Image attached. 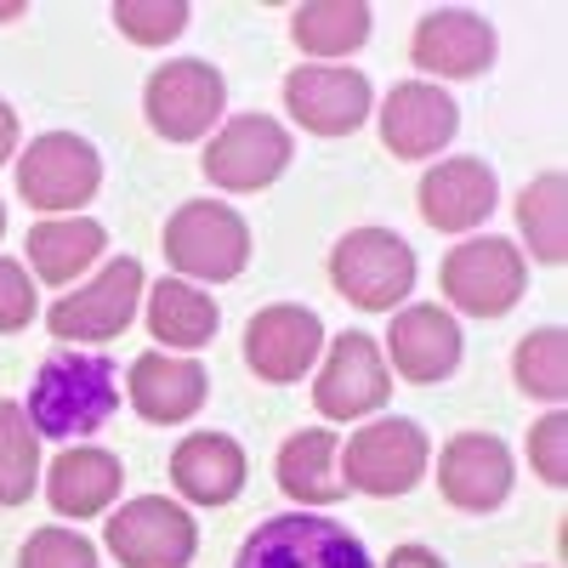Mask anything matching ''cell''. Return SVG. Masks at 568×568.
<instances>
[{
  "instance_id": "20",
  "label": "cell",
  "mask_w": 568,
  "mask_h": 568,
  "mask_svg": "<svg viewBox=\"0 0 568 568\" xmlns=\"http://www.w3.org/2000/svg\"><path fill=\"white\" fill-rule=\"evenodd\" d=\"M500 200V182L484 160H444L420 176V216L438 233H471Z\"/></svg>"
},
{
  "instance_id": "16",
  "label": "cell",
  "mask_w": 568,
  "mask_h": 568,
  "mask_svg": "<svg viewBox=\"0 0 568 568\" xmlns=\"http://www.w3.org/2000/svg\"><path fill=\"white\" fill-rule=\"evenodd\" d=\"M460 131V109L444 85L433 80H404L387 91L382 103V142L398 160H433L444 154V142Z\"/></svg>"
},
{
  "instance_id": "9",
  "label": "cell",
  "mask_w": 568,
  "mask_h": 568,
  "mask_svg": "<svg viewBox=\"0 0 568 568\" xmlns=\"http://www.w3.org/2000/svg\"><path fill=\"white\" fill-rule=\"evenodd\" d=\"M142 262L136 256H114L91 284H80L74 296H63L45 324H52L58 342H114L131 329L136 318V302H142Z\"/></svg>"
},
{
  "instance_id": "1",
  "label": "cell",
  "mask_w": 568,
  "mask_h": 568,
  "mask_svg": "<svg viewBox=\"0 0 568 568\" xmlns=\"http://www.w3.org/2000/svg\"><path fill=\"white\" fill-rule=\"evenodd\" d=\"M120 409V369L109 353H52L34 375L29 393V426L40 438H85Z\"/></svg>"
},
{
  "instance_id": "10",
  "label": "cell",
  "mask_w": 568,
  "mask_h": 568,
  "mask_svg": "<svg viewBox=\"0 0 568 568\" xmlns=\"http://www.w3.org/2000/svg\"><path fill=\"white\" fill-rule=\"evenodd\" d=\"M426 471V433L415 420H369L347 438L342 449V478L347 489H364V495H409L415 478Z\"/></svg>"
},
{
  "instance_id": "34",
  "label": "cell",
  "mask_w": 568,
  "mask_h": 568,
  "mask_svg": "<svg viewBox=\"0 0 568 568\" xmlns=\"http://www.w3.org/2000/svg\"><path fill=\"white\" fill-rule=\"evenodd\" d=\"M387 568H444V557L426 551V546H398V551L387 557Z\"/></svg>"
},
{
  "instance_id": "23",
  "label": "cell",
  "mask_w": 568,
  "mask_h": 568,
  "mask_svg": "<svg viewBox=\"0 0 568 568\" xmlns=\"http://www.w3.org/2000/svg\"><path fill=\"white\" fill-rule=\"evenodd\" d=\"M109 245V233L103 222H91V216H52V222H34L29 227V262L45 284H69L80 278L91 262L103 256Z\"/></svg>"
},
{
  "instance_id": "24",
  "label": "cell",
  "mask_w": 568,
  "mask_h": 568,
  "mask_svg": "<svg viewBox=\"0 0 568 568\" xmlns=\"http://www.w3.org/2000/svg\"><path fill=\"white\" fill-rule=\"evenodd\" d=\"M278 489L302 506H336L347 495V478L336 471V438H329L324 426L296 433L278 449Z\"/></svg>"
},
{
  "instance_id": "36",
  "label": "cell",
  "mask_w": 568,
  "mask_h": 568,
  "mask_svg": "<svg viewBox=\"0 0 568 568\" xmlns=\"http://www.w3.org/2000/svg\"><path fill=\"white\" fill-rule=\"evenodd\" d=\"M7 18H23V7H0V23H7Z\"/></svg>"
},
{
  "instance_id": "27",
  "label": "cell",
  "mask_w": 568,
  "mask_h": 568,
  "mask_svg": "<svg viewBox=\"0 0 568 568\" xmlns=\"http://www.w3.org/2000/svg\"><path fill=\"white\" fill-rule=\"evenodd\" d=\"M369 7L358 0H313V7H296L291 18V40L307 58H347L369 40Z\"/></svg>"
},
{
  "instance_id": "3",
  "label": "cell",
  "mask_w": 568,
  "mask_h": 568,
  "mask_svg": "<svg viewBox=\"0 0 568 568\" xmlns=\"http://www.w3.org/2000/svg\"><path fill=\"white\" fill-rule=\"evenodd\" d=\"M165 262L187 278H240L251 262V227L233 205L216 200H187L171 222H165Z\"/></svg>"
},
{
  "instance_id": "14",
  "label": "cell",
  "mask_w": 568,
  "mask_h": 568,
  "mask_svg": "<svg viewBox=\"0 0 568 568\" xmlns=\"http://www.w3.org/2000/svg\"><path fill=\"white\" fill-rule=\"evenodd\" d=\"M284 109L296 114V125H307L318 136H347L369 120V80L358 69H336V63L291 69V80H284Z\"/></svg>"
},
{
  "instance_id": "22",
  "label": "cell",
  "mask_w": 568,
  "mask_h": 568,
  "mask_svg": "<svg viewBox=\"0 0 568 568\" xmlns=\"http://www.w3.org/2000/svg\"><path fill=\"white\" fill-rule=\"evenodd\" d=\"M114 495H120V460L109 449H91V444L63 449L45 471V500L63 517H98L109 511Z\"/></svg>"
},
{
  "instance_id": "32",
  "label": "cell",
  "mask_w": 568,
  "mask_h": 568,
  "mask_svg": "<svg viewBox=\"0 0 568 568\" xmlns=\"http://www.w3.org/2000/svg\"><path fill=\"white\" fill-rule=\"evenodd\" d=\"M529 460H535V471L551 484V489H562L568 484V420L551 409L546 420H535V433H529Z\"/></svg>"
},
{
  "instance_id": "12",
  "label": "cell",
  "mask_w": 568,
  "mask_h": 568,
  "mask_svg": "<svg viewBox=\"0 0 568 568\" xmlns=\"http://www.w3.org/2000/svg\"><path fill=\"white\" fill-rule=\"evenodd\" d=\"M393 398V375H387V358L375 347V336L364 329H347V336L329 342V358L313 382V404L324 420H358V415H375Z\"/></svg>"
},
{
  "instance_id": "35",
  "label": "cell",
  "mask_w": 568,
  "mask_h": 568,
  "mask_svg": "<svg viewBox=\"0 0 568 568\" xmlns=\"http://www.w3.org/2000/svg\"><path fill=\"white\" fill-rule=\"evenodd\" d=\"M12 149H18V114H12V103H0V165L12 160Z\"/></svg>"
},
{
  "instance_id": "28",
  "label": "cell",
  "mask_w": 568,
  "mask_h": 568,
  "mask_svg": "<svg viewBox=\"0 0 568 568\" xmlns=\"http://www.w3.org/2000/svg\"><path fill=\"white\" fill-rule=\"evenodd\" d=\"M40 478V433L23 404H0V506H23Z\"/></svg>"
},
{
  "instance_id": "29",
  "label": "cell",
  "mask_w": 568,
  "mask_h": 568,
  "mask_svg": "<svg viewBox=\"0 0 568 568\" xmlns=\"http://www.w3.org/2000/svg\"><path fill=\"white\" fill-rule=\"evenodd\" d=\"M511 375L529 398L562 404V393H568V336L562 329H529V336L517 342Z\"/></svg>"
},
{
  "instance_id": "6",
  "label": "cell",
  "mask_w": 568,
  "mask_h": 568,
  "mask_svg": "<svg viewBox=\"0 0 568 568\" xmlns=\"http://www.w3.org/2000/svg\"><path fill=\"white\" fill-rule=\"evenodd\" d=\"M142 109H149V125L165 142H200L216 131V120L227 109V80L205 58H176L149 74Z\"/></svg>"
},
{
  "instance_id": "37",
  "label": "cell",
  "mask_w": 568,
  "mask_h": 568,
  "mask_svg": "<svg viewBox=\"0 0 568 568\" xmlns=\"http://www.w3.org/2000/svg\"><path fill=\"white\" fill-rule=\"evenodd\" d=\"M0 233H7V205H0Z\"/></svg>"
},
{
  "instance_id": "30",
  "label": "cell",
  "mask_w": 568,
  "mask_h": 568,
  "mask_svg": "<svg viewBox=\"0 0 568 568\" xmlns=\"http://www.w3.org/2000/svg\"><path fill=\"white\" fill-rule=\"evenodd\" d=\"M114 23L136 45H165V40H176L187 29V7L182 0H120Z\"/></svg>"
},
{
  "instance_id": "18",
  "label": "cell",
  "mask_w": 568,
  "mask_h": 568,
  "mask_svg": "<svg viewBox=\"0 0 568 568\" xmlns=\"http://www.w3.org/2000/svg\"><path fill=\"white\" fill-rule=\"evenodd\" d=\"M438 489L455 511H495L511 495V449L495 433H460L444 444Z\"/></svg>"
},
{
  "instance_id": "19",
  "label": "cell",
  "mask_w": 568,
  "mask_h": 568,
  "mask_svg": "<svg viewBox=\"0 0 568 568\" xmlns=\"http://www.w3.org/2000/svg\"><path fill=\"white\" fill-rule=\"evenodd\" d=\"M131 409L154 426H176L187 415L205 409V393H211V375L200 358H176V353H142L131 364Z\"/></svg>"
},
{
  "instance_id": "2",
  "label": "cell",
  "mask_w": 568,
  "mask_h": 568,
  "mask_svg": "<svg viewBox=\"0 0 568 568\" xmlns=\"http://www.w3.org/2000/svg\"><path fill=\"white\" fill-rule=\"evenodd\" d=\"M233 568H375L364 540L336 524V517H313V511H284L240 546Z\"/></svg>"
},
{
  "instance_id": "26",
  "label": "cell",
  "mask_w": 568,
  "mask_h": 568,
  "mask_svg": "<svg viewBox=\"0 0 568 568\" xmlns=\"http://www.w3.org/2000/svg\"><path fill=\"white\" fill-rule=\"evenodd\" d=\"M517 227H524V245L535 262L557 267L568 256V182H562V171L535 176L517 194Z\"/></svg>"
},
{
  "instance_id": "33",
  "label": "cell",
  "mask_w": 568,
  "mask_h": 568,
  "mask_svg": "<svg viewBox=\"0 0 568 568\" xmlns=\"http://www.w3.org/2000/svg\"><path fill=\"white\" fill-rule=\"evenodd\" d=\"M34 318V284L18 262L0 256V336H12V329H23Z\"/></svg>"
},
{
  "instance_id": "13",
  "label": "cell",
  "mask_w": 568,
  "mask_h": 568,
  "mask_svg": "<svg viewBox=\"0 0 568 568\" xmlns=\"http://www.w3.org/2000/svg\"><path fill=\"white\" fill-rule=\"evenodd\" d=\"M324 353V324L313 307H296V302H278V307H262L251 324H245V364L273 387H291L318 364Z\"/></svg>"
},
{
  "instance_id": "15",
  "label": "cell",
  "mask_w": 568,
  "mask_h": 568,
  "mask_svg": "<svg viewBox=\"0 0 568 568\" xmlns=\"http://www.w3.org/2000/svg\"><path fill=\"white\" fill-rule=\"evenodd\" d=\"M500 52V40L495 29L478 18V12H466V7H438V12H426L415 23V40H409V58L415 69L426 74H438V80H471V74H484Z\"/></svg>"
},
{
  "instance_id": "21",
  "label": "cell",
  "mask_w": 568,
  "mask_h": 568,
  "mask_svg": "<svg viewBox=\"0 0 568 568\" xmlns=\"http://www.w3.org/2000/svg\"><path fill=\"white\" fill-rule=\"evenodd\" d=\"M171 484L194 506H227L245 489V449L227 433H194L171 455Z\"/></svg>"
},
{
  "instance_id": "5",
  "label": "cell",
  "mask_w": 568,
  "mask_h": 568,
  "mask_svg": "<svg viewBox=\"0 0 568 568\" xmlns=\"http://www.w3.org/2000/svg\"><path fill=\"white\" fill-rule=\"evenodd\" d=\"M438 284H444V296H449L460 313H471V318H500V313H511L517 302H524L529 262H524V251H517L511 240H495V233H489V240L455 245V251L444 256Z\"/></svg>"
},
{
  "instance_id": "11",
  "label": "cell",
  "mask_w": 568,
  "mask_h": 568,
  "mask_svg": "<svg viewBox=\"0 0 568 568\" xmlns=\"http://www.w3.org/2000/svg\"><path fill=\"white\" fill-rule=\"evenodd\" d=\"M284 165H291V131L267 114H233L200 160V171L227 194H256V187L278 182Z\"/></svg>"
},
{
  "instance_id": "31",
  "label": "cell",
  "mask_w": 568,
  "mask_h": 568,
  "mask_svg": "<svg viewBox=\"0 0 568 568\" xmlns=\"http://www.w3.org/2000/svg\"><path fill=\"white\" fill-rule=\"evenodd\" d=\"M18 568H98V546L74 529H34L18 551Z\"/></svg>"
},
{
  "instance_id": "8",
  "label": "cell",
  "mask_w": 568,
  "mask_h": 568,
  "mask_svg": "<svg viewBox=\"0 0 568 568\" xmlns=\"http://www.w3.org/2000/svg\"><path fill=\"white\" fill-rule=\"evenodd\" d=\"M109 551L125 568H187L200 551V529L187 506L165 495H136L109 517Z\"/></svg>"
},
{
  "instance_id": "17",
  "label": "cell",
  "mask_w": 568,
  "mask_h": 568,
  "mask_svg": "<svg viewBox=\"0 0 568 568\" xmlns=\"http://www.w3.org/2000/svg\"><path fill=\"white\" fill-rule=\"evenodd\" d=\"M387 358H393V369L404 375V382L433 387V382H444V375L460 369V324L433 302L398 307L393 329H387Z\"/></svg>"
},
{
  "instance_id": "4",
  "label": "cell",
  "mask_w": 568,
  "mask_h": 568,
  "mask_svg": "<svg viewBox=\"0 0 568 568\" xmlns=\"http://www.w3.org/2000/svg\"><path fill=\"white\" fill-rule=\"evenodd\" d=\"M329 278L336 291L364 313H398V302L415 291V251L387 227H353L329 251Z\"/></svg>"
},
{
  "instance_id": "25",
  "label": "cell",
  "mask_w": 568,
  "mask_h": 568,
  "mask_svg": "<svg viewBox=\"0 0 568 568\" xmlns=\"http://www.w3.org/2000/svg\"><path fill=\"white\" fill-rule=\"evenodd\" d=\"M216 302L200 291V284H187V278H160L154 291H149V329H154V342L165 347H182V353H194L216 336Z\"/></svg>"
},
{
  "instance_id": "7",
  "label": "cell",
  "mask_w": 568,
  "mask_h": 568,
  "mask_svg": "<svg viewBox=\"0 0 568 568\" xmlns=\"http://www.w3.org/2000/svg\"><path fill=\"white\" fill-rule=\"evenodd\" d=\"M103 182V160L85 136L74 131H45L34 136L18 160V194L34 211H80Z\"/></svg>"
}]
</instances>
